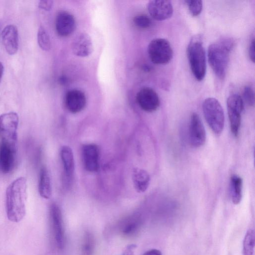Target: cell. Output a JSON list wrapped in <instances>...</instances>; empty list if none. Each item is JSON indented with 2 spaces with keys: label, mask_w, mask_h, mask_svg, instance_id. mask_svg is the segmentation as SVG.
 Returning <instances> with one entry per match:
<instances>
[{
  "label": "cell",
  "mask_w": 255,
  "mask_h": 255,
  "mask_svg": "<svg viewBox=\"0 0 255 255\" xmlns=\"http://www.w3.org/2000/svg\"><path fill=\"white\" fill-rule=\"evenodd\" d=\"M27 180L20 177L13 181L5 192L6 213L8 219L12 222L21 221L26 213Z\"/></svg>",
  "instance_id": "6da1fadb"
},
{
  "label": "cell",
  "mask_w": 255,
  "mask_h": 255,
  "mask_svg": "<svg viewBox=\"0 0 255 255\" xmlns=\"http://www.w3.org/2000/svg\"><path fill=\"white\" fill-rule=\"evenodd\" d=\"M234 44L231 39L224 38L211 44L208 47L209 64L216 76L220 80H223L226 76Z\"/></svg>",
  "instance_id": "7a4b0ae2"
},
{
  "label": "cell",
  "mask_w": 255,
  "mask_h": 255,
  "mask_svg": "<svg viewBox=\"0 0 255 255\" xmlns=\"http://www.w3.org/2000/svg\"><path fill=\"white\" fill-rule=\"evenodd\" d=\"M191 70L198 81L202 80L206 72V57L200 36H195L190 40L187 49Z\"/></svg>",
  "instance_id": "3957f363"
},
{
  "label": "cell",
  "mask_w": 255,
  "mask_h": 255,
  "mask_svg": "<svg viewBox=\"0 0 255 255\" xmlns=\"http://www.w3.org/2000/svg\"><path fill=\"white\" fill-rule=\"evenodd\" d=\"M202 108L210 128L216 134H221L224 128L225 117L220 102L215 98H208L203 102Z\"/></svg>",
  "instance_id": "277c9868"
},
{
  "label": "cell",
  "mask_w": 255,
  "mask_h": 255,
  "mask_svg": "<svg viewBox=\"0 0 255 255\" xmlns=\"http://www.w3.org/2000/svg\"><path fill=\"white\" fill-rule=\"evenodd\" d=\"M19 117L16 113L10 112L0 116V138L1 143L16 148Z\"/></svg>",
  "instance_id": "5b68a950"
},
{
  "label": "cell",
  "mask_w": 255,
  "mask_h": 255,
  "mask_svg": "<svg viewBox=\"0 0 255 255\" xmlns=\"http://www.w3.org/2000/svg\"><path fill=\"white\" fill-rule=\"evenodd\" d=\"M147 52L151 61L157 65L169 63L173 57V50L169 42L161 38H155L149 42Z\"/></svg>",
  "instance_id": "8992f818"
},
{
  "label": "cell",
  "mask_w": 255,
  "mask_h": 255,
  "mask_svg": "<svg viewBox=\"0 0 255 255\" xmlns=\"http://www.w3.org/2000/svg\"><path fill=\"white\" fill-rule=\"evenodd\" d=\"M227 105L231 130L233 135L237 136L241 123V114L244 107V101L238 94H233L228 97Z\"/></svg>",
  "instance_id": "52a82bcc"
},
{
  "label": "cell",
  "mask_w": 255,
  "mask_h": 255,
  "mask_svg": "<svg viewBox=\"0 0 255 255\" xmlns=\"http://www.w3.org/2000/svg\"><path fill=\"white\" fill-rule=\"evenodd\" d=\"M50 218L51 226L57 247L63 249L65 245V232L61 211L55 203L50 205Z\"/></svg>",
  "instance_id": "ba28073f"
},
{
  "label": "cell",
  "mask_w": 255,
  "mask_h": 255,
  "mask_svg": "<svg viewBox=\"0 0 255 255\" xmlns=\"http://www.w3.org/2000/svg\"><path fill=\"white\" fill-rule=\"evenodd\" d=\"M189 137L191 145L194 147L203 145L206 141L204 126L200 117L196 113H192L190 117Z\"/></svg>",
  "instance_id": "9c48e42d"
},
{
  "label": "cell",
  "mask_w": 255,
  "mask_h": 255,
  "mask_svg": "<svg viewBox=\"0 0 255 255\" xmlns=\"http://www.w3.org/2000/svg\"><path fill=\"white\" fill-rule=\"evenodd\" d=\"M136 99L140 108L147 112L155 111L160 105V100L157 94L149 87L140 89L137 93Z\"/></svg>",
  "instance_id": "30bf717a"
},
{
  "label": "cell",
  "mask_w": 255,
  "mask_h": 255,
  "mask_svg": "<svg viewBox=\"0 0 255 255\" xmlns=\"http://www.w3.org/2000/svg\"><path fill=\"white\" fill-rule=\"evenodd\" d=\"M147 9L150 16L158 21L168 19L173 12L172 3L167 0H150L148 2Z\"/></svg>",
  "instance_id": "8fae6325"
},
{
  "label": "cell",
  "mask_w": 255,
  "mask_h": 255,
  "mask_svg": "<svg viewBox=\"0 0 255 255\" xmlns=\"http://www.w3.org/2000/svg\"><path fill=\"white\" fill-rule=\"evenodd\" d=\"M55 28L57 34L62 37L71 34L76 28L74 16L66 11H59L56 17Z\"/></svg>",
  "instance_id": "7c38bea8"
},
{
  "label": "cell",
  "mask_w": 255,
  "mask_h": 255,
  "mask_svg": "<svg viewBox=\"0 0 255 255\" xmlns=\"http://www.w3.org/2000/svg\"><path fill=\"white\" fill-rule=\"evenodd\" d=\"M71 49L77 56L85 57L90 55L93 50V46L90 36L85 32H81L73 39Z\"/></svg>",
  "instance_id": "4fadbf2b"
},
{
  "label": "cell",
  "mask_w": 255,
  "mask_h": 255,
  "mask_svg": "<svg viewBox=\"0 0 255 255\" xmlns=\"http://www.w3.org/2000/svg\"><path fill=\"white\" fill-rule=\"evenodd\" d=\"M64 103L66 108L70 112L76 114L84 109L86 104V97L82 91L73 89L66 93Z\"/></svg>",
  "instance_id": "5bb4252c"
},
{
  "label": "cell",
  "mask_w": 255,
  "mask_h": 255,
  "mask_svg": "<svg viewBox=\"0 0 255 255\" xmlns=\"http://www.w3.org/2000/svg\"><path fill=\"white\" fill-rule=\"evenodd\" d=\"M1 36L6 52L11 55L15 54L18 48V33L16 27L12 24L6 25L2 30Z\"/></svg>",
  "instance_id": "9a60e30c"
},
{
  "label": "cell",
  "mask_w": 255,
  "mask_h": 255,
  "mask_svg": "<svg viewBox=\"0 0 255 255\" xmlns=\"http://www.w3.org/2000/svg\"><path fill=\"white\" fill-rule=\"evenodd\" d=\"M82 153L85 169L91 172L97 171L99 167V150L97 145L94 143L84 145Z\"/></svg>",
  "instance_id": "2e32d148"
},
{
  "label": "cell",
  "mask_w": 255,
  "mask_h": 255,
  "mask_svg": "<svg viewBox=\"0 0 255 255\" xmlns=\"http://www.w3.org/2000/svg\"><path fill=\"white\" fill-rule=\"evenodd\" d=\"M16 148L1 143L0 145V170L8 173L13 169L15 160Z\"/></svg>",
  "instance_id": "e0dca14e"
},
{
  "label": "cell",
  "mask_w": 255,
  "mask_h": 255,
  "mask_svg": "<svg viewBox=\"0 0 255 255\" xmlns=\"http://www.w3.org/2000/svg\"><path fill=\"white\" fill-rule=\"evenodd\" d=\"M60 156L66 176L70 179L72 177L75 169L74 158L72 149L65 145L61 147Z\"/></svg>",
  "instance_id": "ac0fdd59"
},
{
  "label": "cell",
  "mask_w": 255,
  "mask_h": 255,
  "mask_svg": "<svg viewBox=\"0 0 255 255\" xmlns=\"http://www.w3.org/2000/svg\"><path fill=\"white\" fill-rule=\"evenodd\" d=\"M132 180L134 187L138 192H144L150 182V176L144 169L134 168L132 171Z\"/></svg>",
  "instance_id": "d6986e66"
},
{
  "label": "cell",
  "mask_w": 255,
  "mask_h": 255,
  "mask_svg": "<svg viewBox=\"0 0 255 255\" xmlns=\"http://www.w3.org/2000/svg\"><path fill=\"white\" fill-rule=\"evenodd\" d=\"M38 191L40 195L44 199H48L51 196V180L48 172L45 167H42L40 171Z\"/></svg>",
  "instance_id": "ffe728a7"
},
{
  "label": "cell",
  "mask_w": 255,
  "mask_h": 255,
  "mask_svg": "<svg viewBox=\"0 0 255 255\" xmlns=\"http://www.w3.org/2000/svg\"><path fill=\"white\" fill-rule=\"evenodd\" d=\"M140 219L136 216H131L126 219L121 224L120 230L126 236H131L135 235L139 231L141 227Z\"/></svg>",
  "instance_id": "44dd1931"
},
{
  "label": "cell",
  "mask_w": 255,
  "mask_h": 255,
  "mask_svg": "<svg viewBox=\"0 0 255 255\" xmlns=\"http://www.w3.org/2000/svg\"><path fill=\"white\" fill-rule=\"evenodd\" d=\"M230 194L232 202L238 204L242 198L243 180L241 177L233 175L230 178Z\"/></svg>",
  "instance_id": "7402d4cb"
},
{
  "label": "cell",
  "mask_w": 255,
  "mask_h": 255,
  "mask_svg": "<svg viewBox=\"0 0 255 255\" xmlns=\"http://www.w3.org/2000/svg\"><path fill=\"white\" fill-rule=\"evenodd\" d=\"M255 232L253 230H248L243 242V255H253L255 247Z\"/></svg>",
  "instance_id": "603a6c76"
},
{
  "label": "cell",
  "mask_w": 255,
  "mask_h": 255,
  "mask_svg": "<svg viewBox=\"0 0 255 255\" xmlns=\"http://www.w3.org/2000/svg\"><path fill=\"white\" fill-rule=\"evenodd\" d=\"M37 42L39 46L44 51L50 49L51 42L48 34L42 26H40L37 32Z\"/></svg>",
  "instance_id": "cb8c5ba5"
},
{
  "label": "cell",
  "mask_w": 255,
  "mask_h": 255,
  "mask_svg": "<svg viewBox=\"0 0 255 255\" xmlns=\"http://www.w3.org/2000/svg\"><path fill=\"white\" fill-rule=\"evenodd\" d=\"M95 242L94 237L90 233L85 235L82 247V255H92L94 251Z\"/></svg>",
  "instance_id": "d4e9b609"
},
{
  "label": "cell",
  "mask_w": 255,
  "mask_h": 255,
  "mask_svg": "<svg viewBox=\"0 0 255 255\" xmlns=\"http://www.w3.org/2000/svg\"><path fill=\"white\" fill-rule=\"evenodd\" d=\"M134 25L140 29H146L150 27L152 21L150 18L146 14H139L133 18Z\"/></svg>",
  "instance_id": "484cf974"
},
{
  "label": "cell",
  "mask_w": 255,
  "mask_h": 255,
  "mask_svg": "<svg viewBox=\"0 0 255 255\" xmlns=\"http://www.w3.org/2000/svg\"><path fill=\"white\" fill-rule=\"evenodd\" d=\"M184 2L187 5L189 10L193 16H197L201 13L202 7V1L200 0H185Z\"/></svg>",
  "instance_id": "4316f807"
},
{
  "label": "cell",
  "mask_w": 255,
  "mask_h": 255,
  "mask_svg": "<svg viewBox=\"0 0 255 255\" xmlns=\"http://www.w3.org/2000/svg\"><path fill=\"white\" fill-rule=\"evenodd\" d=\"M243 99L249 106H254L255 104V93L250 86L244 87L243 91Z\"/></svg>",
  "instance_id": "83f0119b"
},
{
  "label": "cell",
  "mask_w": 255,
  "mask_h": 255,
  "mask_svg": "<svg viewBox=\"0 0 255 255\" xmlns=\"http://www.w3.org/2000/svg\"><path fill=\"white\" fill-rule=\"evenodd\" d=\"M53 5V1L49 0H42L39 1L38 7L39 8L48 11L51 9Z\"/></svg>",
  "instance_id": "f1b7e54d"
},
{
  "label": "cell",
  "mask_w": 255,
  "mask_h": 255,
  "mask_svg": "<svg viewBox=\"0 0 255 255\" xmlns=\"http://www.w3.org/2000/svg\"><path fill=\"white\" fill-rule=\"evenodd\" d=\"M255 39L253 38L250 44L249 48V56L251 60L254 63L255 60Z\"/></svg>",
  "instance_id": "f546056e"
},
{
  "label": "cell",
  "mask_w": 255,
  "mask_h": 255,
  "mask_svg": "<svg viewBox=\"0 0 255 255\" xmlns=\"http://www.w3.org/2000/svg\"><path fill=\"white\" fill-rule=\"evenodd\" d=\"M143 255H162V254L158 250L152 249L147 251Z\"/></svg>",
  "instance_id": "4dcf8cb0"
},
{
  "label": "cell",
  "mask_w": 255,
  "mask_h": 255,
  "mask_svg": "<svg viewBox=\"0 0 255 255\" xmlns=\"http://www.w3.org/2000/svg\"><path fill=\"white\" fill-rule=\"evenodd\" d=\"M135 248L134 245H130L128 246L124 253V255H133L132 250Z\"/></svg>",
  "instance_id": "1f68e13d"
},
{
  "label": "cell",
  "mask_w": 255,
  "mask_h": 255,
  "mask_svg": "<svg viewBox=\"0 0 255 255\" xmlns=\"http://www.w3.org/2000/svg\"><path fill=\"white\" fill-rule=\"evenodd\" d=\"M4 68L1 62H0V82L1 81L3 74Z\"/></svg>",
  "instance_id": "d6a6232c"
}]
</instances>
